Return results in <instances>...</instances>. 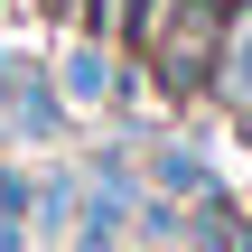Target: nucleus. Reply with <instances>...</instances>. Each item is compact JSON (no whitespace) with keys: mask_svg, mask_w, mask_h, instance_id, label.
<instances>
[{"mask_svg":"<svg viewBox=\"0 0 252 252\" xmlns=\"http://www.w3.org/2000/svg\"><path fill=\"white\" fill-rule=\"evenodd\" d=\"M9 84H19V131H37V140H47V131L65 122V112H56V94H47V75H9Z\"/></svg>","mask_w":252,"mask_h":252,"instance_id":"5","label":"nucleus"},{"mask_svg":"<svg viewBox=\"0 0 252 252\" xmlns=\"http://www.w3.org/2000/svg\"><path fill=\"white\" fill-rule=\"evenodd\" d=\"M168 196H206V168H196V150H159V168H150Z\"/></svg>","mask_w":252,"mask_h":252,"instance_id":"6","label":"nucleus"},{"mask_svg":"<svg viewBox=\"0 0 252 252\" xmlns=\"http://www.w3.org/2000/svg\"><path fill=\"white\" fill-rule=\"evenodd\" d=\"M159 9H168V0H75L84 37H112V47H131V56H150V37H159Z\"/></svg>","mask_w":252,"mask_h":252,"instance_id":"2","label":"nucleus"},{"mask_svg":"<svg viewBox=\"0 0 252 252\" xmlns=\"http://www.w3.org/2000/svg\"><path fill=\"white\" fill-rule=\"evenodd\" d=\"M206 94H224L234 112H252V0H234V19H224V47H215Z\"/></svg>","mask_w":252,"mask_h":252,"instance_id":"3","label":"nucleus"},{"mask_svg":"<svg viewBox=\"0 0 252 252\" xmlns=\"http://www.w3.org/2000/svg\"><path fill=\"white\" fill-rule=\"evenodd\" d=\"M234 252H252V234H243V243H234Z\"/></svg>","mask_w":252,"mask_h":252,"instance_id":"7","label":"nucleus"},{"mask_svg":"<svg viewBox=\"0 0 252 252\" xmlns=\"http://www.w3.org/2000/svg\"><path fill=\"white\" fill-rule=\"evenodd\" d=\"M112 84H122V75H112V56H103V37H84V47L65 56V94H75V103H103Z\"/></svg>","mask_w":252,"mask_h":252,"instance_id":"4","label":"nucleus"},{"mask_svg":"<svg viewBox=\"0 0 252 252\" xmlns=\"http://www.w3.org/2000/svg\"><path fill=\"white\" fill-rule=\"evenodd\" d=\"M224 19H234V0H168V9H159V37H150L159 94H206L215 47H224Z\"/></svg>","mask_w":252,"mask_h":252,"instance_id":"1","label":"nucleus"}]
</instances>
